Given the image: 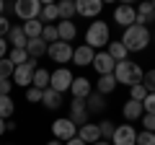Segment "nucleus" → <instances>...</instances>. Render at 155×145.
<instances>
[{
	"mask_svg": "<svg viewBox=\"0 0 155 145\" xmlns=\"http://www.w3.org/2000/svg\"><path fill=\"white\" fill-rule=\"evenodd\" d=\"M150 42H153V34H150L147 26H142V23H132V26L124 29V34H122V44L127 47V52H142Z\"/></svg>",
	"mask_w": 155,
	"mask_h": 145,
	"instance_id": "obj_1",
	"label": "nucleus"
},
{
	"mask_svg": "<svg viewBox=\"0 0 155 145\" xmlns=\"http://www.w3.org/2000/svg\"><path fill=\"white\" fill-rule=\"evenodd\" d=\"M142 75H145V70L134 60H122V62H116V67H114V78H116V83H122V86L142 83Z\"/></svg>",
	"mask_w": 155,
	"mask_h": 145,
	"instance_id": "obj_2",
	"label": "nucleus"
},
{
	"mask_svg": "<svg viewBox=\"0 0 155 145\" xmlns=\"http://www.w3.org/2000/svg\"><path fill=\"white\" fill-rule=\"evenodd\" d=\"M111 42V31H109V23L106 21H93L85 31V44L93 47V49H101V47H109Z\"/></svg>",
	"mask_w": 155,
	"mask_h": 145,
	"instance_id": "obj_3",
	"label": "nucleus"
},
{
	"mask_svg": "<svg viewBox=\"0 0 155 145\" xmlns=\"http://www.w3.org/2000/svg\"><path fill=\"white\" fill-rule=\"evenodd\" d=\"M52 135H54V140H62V143H67V140L78 137V124L72 122L70 117L54 119V122H52Z\"/></svg>",
	"mask_w": 155,
	"mask_h": 145,
	"instance_id": "obj_4",
	"label": "nucleus"
},
{
	"mask_svg": "<svg viewBox=\"0 0 155 145\" xmlns=\"http://www.w3.org/2000/svg\"><path fill=\"white\" fill-rule=\"evenodd\" d=\"M13 13H16V18H21V21H34V18H39V13H41V3H39V0H16V3H13Z\"/></svg>",
	"mask_w": 155,
	"mask_h": 145,
	"instance_id": "obj_5",
	"label": "nucleus"
},
{
	"mask_svg": "<svg viewBox=\"0 0 155 145\" xmlns=\"http://www.w3.org/2000/svg\"><path fill=\"white\" fill-rule=\"evenodd\" d=\"M34 70H36V60H28L23 62V65H16V70H13V83L21 86V88H28L34 80Z\"/></svg>",
	"mask_w": 155,
	"mask_h": 145,
	"instance_id": "obj_6",
	"label": "nucleus"
},
{
	"mask_svg": "<svg viewBox=\"0 0 155 145\" xmlns=\"http://www.w3.org/2000/svg\"><path fill=\"white\" fill-rule=\"evenodd\" d=\"M111 145H137V130L132 124H119L111 135Z\"/></svg>",
	"mask_w": 155,
	"mask_h": 145,
	"instance_id": "obj_7",
	"label": "nucleus"
},
{
	"mask_svg": "<svg viewBox=\"0 0 155 145\" xmlns=\"http://www.w3.org/2000/svg\"><path fill=\"white\" fill-rule=\"evenodd\" d=\"M72 78H75V75H72L67 67H60V70L52 72V78H49V88H54L57 93H65V91H70Z\"/></svg>",
	"mask_w": 155,
	"mask_h": 145,
	"instance_id": "obj_8",
	"label": "nucleus"
},
{
	"mask_svg": "<svg viewBox=\"0 0 155 145\" xmlns=\"http://www.w3.org/2000/svg\"><path fill=\"white\" fill-rule=\"evenodd\" d=\"M104 11V0H75V13L83 18H98Z\"/></svg>",
	"mask_w": 155,
	"mask_h": 145,
	"instance_id": "obj_9",
	"label": "nucleus"
},
{
	"mask_svg": "<svg viewBox=\"0 0 155 145\" xmlns=\"http://www.w3.org/2000/svg\"><path fill=\"white\" fill-rule=\"evenodd\" d=\"M72 44L70 42H52L49 49H47V55L52 57V62H70L72 60Z\"/></svg>",
	"mask_w": 155,
	"mask_h": 145,
	"instance_id": "obj_10",
	"label": "nucleus"
},
{
	"mask_svg": "<svg viewBox=\"0 0 155 145\" xmlns=\"http://www.w3.org/2000/svg\"><path fill=\"white\" fill-rule=\"evenodd\" d=\"M114 21L119 23V26H124V29H129L132 23H137V8L134 5H116V11H114Z\"/></svg>",
	"mask_w": 155,
	"mask_h": 145,
	"instance_id": "obj_11",
	"label": "nucleus"
},
{
	"mask_svg": "<svg viewBox=\"0 0 155 145\" xmlns=\"http://www.w3.org/2000/svg\"><path fill=\"white\" fill-rule=\"evenodd\" d=\"M93 67H96V72L98 75H111L114 72V67H116V60L109 55V52H96V57H93Z\"/></svg>",
	"mask_w": 155,
	"mask_h": 145,
	"instance_id": "obj_12",
	"label": "nucleus"
},
{
	"mask_svg": "<svg viewBox=\"0 0 155 145\" xmlns=\"http://www.w3.org/2000/svg\"><path fill=\"white\" fill-rule=\"evenodd\" d=\"M88 106H85V99H72L70 101V119L80 127V124H88Z\"/></svg>",
	"mask_w": 155,
	"mask_h": 145,
	"instance_id": "obj_13",
	"label": "nucleus"
},
{
	"mask_svg": "<svg viewBox=\"0 0 155 145\" xmlns=\"http://www.w3.org/2000/svg\"><path fill=\"white\" fill-rule=\"evenodd\" d=\"M93 57H96V49L88 44H80L75 52H72V62L78 67H85V65H93Z\"/></svg>",
	"mask_w": 155,
	"mask_h": 145,
	"instance_id": "obj_14",
	"label": "nucleus"
},
{
	"mask_svg": "<svg viewBox=\"0 0 155 145\" xmlns=\"http://www.w3.org/2000/svg\"><path fill=\"white\" fill-rule=\"evenodd\" d=\"M70 93H72V99H88V96L93 93V86H91L88 78H72Z\"/></svg>",
	"mask_w": 155,
	"mask_h": 145,
	"instance_id": "obj_15",
	"label": "nucleus"
},
{
	"mask_svg": "<svg viewBox=\"0 0 155 145\" xmlns=\"http://www.w3.org/2000/svg\"><path fill=\"white\" fill-rule=\"evenodd\" d=\"M5 39L11 44V49H26V44H28V36L23 34V26H11Z\"/></svg>",
	"mask_w": 155,
	"mask_h": 145,
	"instance_id": "obj_16",
	"label": "nucleus"
},
{
	"mask_svg": "<svg viewBox=\"0 0 155 145\" xmlns=\"http://www.w3.org/2000/svg\"><path fill=\"white\" fill-rule=\"evenodd\" d=\"M78 137L83 140L85 145H93V143H98L101 140V130H98V124H80L78 127Z\"/></svg>",
	"mask_w": 155,
	"mask_h": 145,
	"instance_id": "obj_17",
	"label": "nucleus"
},
{
	"mask_svg": "<svg viewBox=\"0 0 155 145\" xmlns=\"http://www.w3.org/2000/svg\"><path fill=\"white\" fill-rule=\"evenodd\" d=\"M155 21V5L150 0H140V8H137V23L147 26V23Z\"/></svg>",
	"mask_w": 155,
	"mask_h": 145,
	"instance_id": "obj_18",
	"label": "nucleus"
},
{
	"mask_svg": "<svg viewBox=\"0 0 155 145\" xmlns=\"http://www.w3.org/2000/svg\"><path fill=\"white\" fill-rule=\"evenodd\" d=\"M122 114H124V119H127V122H134V119H142V114H145V109H142V101H132V99H129L127 104H124Z\"/></svg>",
	"mask_w": 155,
	"mask_h": 145,
	"instance_id": "obj_19",
	"label": "nucleus"
},
{
	"mask_svg": "<svg viewBox=\"0 0 155 145\" xmlns=\"http://www.w3.org/2000/svg\"><path fill=\"white\" fill-rule=\"evenodd\" d=\"M47 49H49V44H47L41 36H39V39H28V44H26V52H28V57H31V60L44 57V55H47Z\"/></svg>",
	"mask_w": 155,
	"mask_h": 145,
	"instance_id": "obj_20",
	"label": "nucleus"
},
{
	"mask_svg": "<svg viewBox=\"0 0 155 145\" xmlns=\"http://www.w3.org/2000/svg\"><path fill=\"white\" fill-rule=\"evenodd\" d=\"M57 36H60V42H72L78 36V29L72 21H60L57 23Z\"/></svg>",
	"mask_w": 155,
	"mask_h": 145,
	"instance_id": "obj_21",
	"label": "nucleus"
},
{
	"mask_svg": "<svg viewBox=\"0 0 155 145\" xmlns=\"http://www.w3.org/2000/svg\"><path fill=\"white\" fill-rule=\"evenodd\" d=\"M85 106H88V114H98V112H104V109H106V99H104V93L93 91V93L85 99Z\"/></svg>",
	"mask_w": 155,
	"mask_h": 145,
	"instance_id": "obj_22",
	"label": "nucleus"
},
{
	"mask_svg": "<svg viewBox=\"0 0 155 145\" xmlns=\"http://www.w3.org/2000/svg\"><path fill=\"white\" fill-rule=\"evenodd\" d=\"M41 104L47 106V109H60L62 106V93H57L54 88H44V96H41Z\"/></svg>",
	"mask_w": 155,
	"mask_h": 145,
	"instance_id": "obj_23",
	"label": "nucleus"
},
{
	"mask_svg": "<svg viewBox=\"0 0 155 145\" xmlns=\"http://www.w3.org/2000/svg\"><path fill=\"white\" fill-rule=\"evenodd\" d=\"M57 16L60 21H70L75 16V0H57Z\"/></svg>",
	"mask_w": 155,
	"mask_h": 145,
	"instance_id": "obj_24",
	"label": "nucleus"
},
{
	"mask_svg": "<svg viewBox=\"0 0 155 145\" xmlns=\"http://www.w3.org/2000/svg\"><path fill=\"white\" fill-rule=\"evenodd\" d=\"M49 78H52V72L49 70H44V67H36L34 70V80H31V86L34 88H49Z\"/></svg>",
	"mask_w": 155,
	"mask_h": 145,
	"instance_id": "obj_25",
	"label": "nucleus"
},
{
	"mask_svg": "<svg viewBox=\"0 0 155 145\" xmlns=\"http://www.w3.org/2000/svg\"><path fill=\"white\" fill-rule=\"evenodd\" d=\"M41 31H44V23L39 21V18H34V21H23V34H26L28 39H39Z\"/></svg>",
	"mask_w": 155,
	"mask_h": 145,
	"instance_id": "obj_26",
	"label": "nucleus"
},
{
	"mask_svg": "<svg viewBox=\"0 0 155 145\" xmlns=\"http://www.w3.org/2000/svg\"><path fill=\"white\" fill-rule=\"evenodd\" d=\"M106 52H109V55L114 57L116 62H122V60H129V57H127L129 52H127V47H124L122 42H109V49H106Z\"/></svg>",
	"mask_w": 155,
	"mask_h": 145,
	"instance_id": "obj_27",
	"label": "nucleus"
},
{
	"mask_svg": "<svg viewBox=\"0 0 155 145\" xmlns=\"http://www.w3.org/2000/svg\"><path fill=\"white\" fill-rule=\"evenodd\" d=\"M57 18H60V16H57V3H52V5H41V13H39V21L44 23V26H47V23H54Z\"/></svg>",
	"mask_w": 155,
	"mask_h": 145,
	"instance_id": "obj_28",
	"label": "nucleus"
},
{
	"mask_svg": "<svg viewBox=\"0 0 155 145\" xmlns=\"http://www.w3.org/2000/svg\"><path fill=\"white\" fill-rule=\"evenodd\" d=\"M116 78H114V72H111V75H98V93H111V91L116 88Z\"/></svg>",
	"mask_w": 155,
	"mask_h": 145,
	"instance_id": "obj_29",
	"label": "nucleus"
},
{
	"mask_svg": "<svg viewBox=\"0 0 155 145\" xmlns=\"http://www.w3.org/2000/svg\"><path fill=\"white\" fill-rule=\"evenodd\" d=\"M16 114V104H13L11 96H0V117L3 119H11Z\"/></svg>",
	"mask_w": 155,
	"mask_h": 145,
	"instance_id": "obj_30",
	"label": "nucleus"
},
{
	"mask_svg": "<svg viewBox=\"0 0 155 145\" xmlns=\"http://www.w3.org/2000/svg\"><path fill=\"white\" fill-rule=\"evenodd\" d=\"M13 70H16V65H13L11 60H0V80H11L13 78Z\"/></svg>",
	"mask_w": 155,
	"mask_h": 145,
	"instance_id": "obj_31",
	"label": "nucleus"
},
{
	"mask_svg": "<svg viewBox=\"0 0 155 145\" xmlns=\"http://www.w3.org/2000/svg\"><path fill=\"white\" fill-rule=\"evenodd\" d=\"M41 39H44L47 44H52V42H60V36H57V23H47L44 31H41Z\"/></svg>",
	"mask_w": 155,
	"mask_h": 145,
	"instance_id": "obj_32",
	"label": "nucleus"
},
{
	"mask_svg": "<svg viewBox=\"0 0 155 145\" xmlns=\"http://www.w3.org/2000/svg\"><path fill=\"white\" fill-rule=\"evenodd\" d=\"M145 96H147V88H145L142 83L129 86V99H132V101H145Z\"/></svg>",
	"mask_w": 155,
	"mask_h": 145,
	"instance_id": "obj_33",
	"label": "nucleus"
},
{
	"mask_svg": "<svg viewBox=\"0 0 155 145\" xmlns=\"http://www.w3.org/2000/svg\"><path fill=\"white\" fill-rule=\"evenodd\" d=\"M8 60H11L13 65H23V62H28L31 57H28V52H26V49H11Z\"/></svg>",
	"mask_w": 155,
	"mask_h": 145,
	"instance_id": "obj_34",
	"label": "nucleus"
},
{
	"mask_svg": "<svg viewBox=\"0 0 155 145\" xmlns=\"http://www.w3.org/2000/svg\"><path fill=\"white\" fill-rule=\"evenodd\" d=\"M41 96H44L41 88H34V86L26 88V101H31V104H41Z\"/></svg>",
	"mask_w": 155,
	"mask_h": 145,
	"instance_id": "obj_35",
	"label": "nucleus"
},
{
	"mask_svg": "<svg viewBox=\"0 0 155 145\" xmlns=\"http://www.w3.org/2000/svg\"><path fill=\"white\" fill-rule=\"evenodd\" d=\"M98 130H101V140H111V135H114V122H109V119H104V122L98 124Z\"/></svg>",
	"mask_w": 155,
	"mask_h": 145,
	"instance_id": "obj_36",
	"label": "nucleus"
},
{
	"mask_svg": "<svg viewBox=\"0 0 155 145\" xmlns=\"http://www.w3.org/2000/svg\"><path fill=\"white\" fill-rule=\"evenodd\" d=\"M142 86L147 88V93H155V70H147L142 75Z\"/></svg>",
	"mask_w": 155,
	"mask_h": 145,
	"instance_id": "obj_37",
	"label": "nucleus"
},
{
	"mask_svg": "<svg viewBox=\"0 0 155 145\" xmlns=\"http://www.w3.org/2000/svg\"><path fill=\"white\" fill-rule=\"evenodd\" d=\"M137 145H155V132H147V130H142V132L137 135Z\"/></svg>",
	"mask_w": 155,
	"mask_h": 145,
	"instance_id": "obj_38",
	"label": "nucleus"
},
{
	"mask_svg": "<svg viewBox=\"0 0 155 145\" xmlns=\"http://www.w3.org/2000/svg\"><path fill=\"white\" fill-rule=\"evenodd\" d=\"M142 109H145V114H155V93H147V96H145Z\"/></svg>",
	"mask_w": 155,
	"mask_h": 145,
	"instance_id": "obj_39",
	"label": "nucleus"
},
{
	"mask_svg": "<svg viewBox=\"0 0 155 145\" xmlns=\"http://www.w3.org/2000/svg\"><path fill=\"white\" fill-rule=\"evenodd\" d=\"M142 127L147 132H155V114H142Z\"/></svg>",
	"mask_w": 155,
	"mask_h": 145,
	"instance_id": "obj_40",
	"label": "nucleus"
},
{
	"mask_svg": "<svg viewBox=\"0 0 155 145\" xmlns=\"http://www.w3.org/2000/svg\"><path fill=\"white\" fill-rule=\"evenodd\" d=\"M11 88H13V78L11 80H0V96H11Z\"/></svg>",
	"mask_w": 155,
	"mask_h": 145,
	"instance_id": "obj_41",
	"label": "nucleus"
},
{
	"mask_svg": "<svg viewBox=\"0 0 155 145\" xmlns=\"http://www.w3.org/2000/svg\"><path fill=\"white\" fill-rule=\"evenodd\" d=\"M8 49H11L8 39H5V36H0V60H5V57H8Z\"/></svg>",
	"mask_w": 155,
	"mask_h": 145,
	"instance_id": "obj_42",
	"label": "nucleus"
},
{
	"mask_svg": "<svg viewBox=\"0 0 155 145\" xmlns=\"http://www.w3.org/2000/svg\"><path fill=\"white\" fill-rule=\"evenodd\" d=\"M8 31H11V21L5 16H0V36H8Z\"/></svg>",
	"mask_w": 155,
	"mask_h": 145,
	"instance_id": "obj_43",
	"label": "nucleus"
},
{
	"mask_svg": "<svg viewBox=\"0 0 155 145\" xmlns=\"http://www.w3.org/2000/svg\"><path fill=\"white\" fill-rule=\"evenodd\" d=\"M3 132H8V119L0 117V135H3Z\"/></svg>",
	"mask_w": 155,
	"mask_h": 145,
	"instance_id": "obj_44",
	"label": "nucleus"
},
{
	"mask_svg": "<svg viewBox=\"0 0 155 145\" xmlns=\"http://www.w3.org/2000/svg\"><path fill=\"white\" fill-rule=\"evenodd\" d=\"M65 145H85V143H83V140H80V137H72V140H67Z\"/></svg>",
	"mask_w": 155,
	"mask_h": 145,
	"instance_id": "obj_45",
	"label": "nucleus"
},
{
	"mask_svg": "<svg viewBox=\"0 0 155 145\" xmlns=\"http://www.w3.org/2000/svg\"><path fill=\"white\" fill-rule=\"evenodd\" d=\"M0 16H5V0H0Z\"/></svg>",
	"mask_w": 155,
	"mask_h": 145,
	"instance_id": "obj_46",
	"label": "nucleus"
},
{
	"mask_svg": "<svg viewBox=\"0 0 155 145\" xmlns=\"http://www.w3.org/2000/svg\"><path fill=\"white\" fill-rule=\"evenodd\" d=\"M93 145H111V140H98V143H93Z\"/></svg>",
	"mask_w": 155,
	"mask_h": 145,
	"instance_id": "obj_47",
	"label": "nucleus"
},
{
	"mask_svg": "<svg viewBox=\"0 0 155 145\" xmlns=\"http://www.w3.org/2000/svg\"><path fill=\"white\" fill-rule=\"evenodd\" d=\"M41 5H52V3H57V0H39Z\"/></svg>",
	"mask_w": 155,
	"mask_h": 145,
	"instance_id": "obj_48",
	"label": "nucleus"
},
{
	"mask_svg": "<svg viewBox=\"0 0 155 145\" xmlns=\"http://www.w3.org/2000/svg\"><path fill=\"white\" fill-rule=\"evenodd\" d=\"M124 5H134V3H140V0H122Z\"/></svg>",
	"mask_w": 155,
	"mask_h": 145,
	"instance_id": "obj_49",
	"label": "nucleus"
},
{
	"mask_svg": "<svg viewBox=\"0 0 155 145\" xmlns=\"http://www.w3.org/2000/svg\"><path fill=\"white\" fill-rule=\"evenodd\" d=\"M47 145H62V140H49Z\"/></svg>",
	"mask_w": 155,
	"mask_h": 145,
	"instance_id": "obj_50",
	"label": "nucleus"
},
{
	"mask_svg": "<svg viewBox=\"0 0 155 145\" xmlns=\"http://www.w3.org/2000/svg\"><path fill=\"white\" fill-rule=\"evenodd\" d=\"M106 3H119V0H104V5H106Z\"/></svg>",
	"mask_w": 155,
	"mask_h": 145,
	"instance_id": "obj_51",
	"label": "nucleus"
},
{
	"mask_svg": "<svg viewBox=\"0 0 155 145\" xmlns=\"http://www.w3.org/2000/svg\"><path fill=\"white\" fill-rule=\"evenodd\" d=\"M150 3H153V5H155V0H150Z\"/></svg>",
	"mask_w": 155,
	"mask_h": 145,
	"instance_id": "obj_52",
	"label": "nucleus"
},
{
	"mask_svg": "<svg viewBox=\"0 0 155 145\" xmlns=\"http://www.w3.org/2000/svg\"><path fill=\"white\" fill-rule=\"evenodd\" d=\"M153 42H155V34H153Z\"/></svg>",
	"mask_w": 155,
	"mask_h": 145,
	"instance_id": "obj_53",
	"label": "nucleus"
},
{
	"mask_svg": "<svg viewBox=\"0 0 155 145\" xmlns=\"http://www.w3.org/2000/svg\"><path fill=\"white\" fill-rule=\"evenodd\" d=\"M0 145H3V143H0Z\"/></svg>",
	"mask_w": 155,
	"mask_h": 145,
	"instance_id": "obj_54",
	"label": "nucleus"
}]
</instances>
